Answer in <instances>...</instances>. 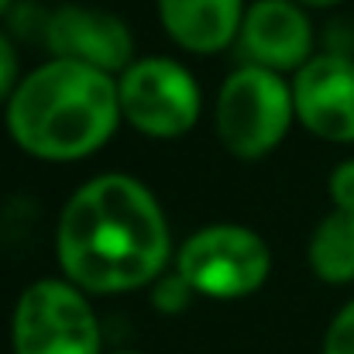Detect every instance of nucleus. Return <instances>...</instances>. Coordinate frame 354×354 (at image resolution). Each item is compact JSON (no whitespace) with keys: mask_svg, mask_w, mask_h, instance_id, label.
I'll list each match as a JSON object with an SVG mask.
<instances>
[{"mask_svg":"<svg viewBox=\"0 0 354 354\" xmlns=\"http://www.w3.org/2000/svg\"><path fill=\"white\" fill-rule=\"evenodd\" d=\"M214 124L234 158L254 162L272 155L296 124L292 83L261 66H237L217 90Z\"/></svg>","mask_w":354,"mask_h":354,"instance_id":"nucleus-3","label":"nucleus"},{"mask_svg":"<svg viewBox=\"0 0 354 354\" xmlns=\"http://www.w3.org/2000/svg\"><path fill=\"white\" fill-rule=\"evenodd\" d=\"M3 111L14 145L41 162L97 155L124 120L118 76L69 59H48L28 73Z\"/></svg>","mask_w":354,"mask_h":354,"instance_id":"nucleus-2","label":"nucleus"},{"mask_svg":"<svg viewBox=\"0 0 354 354\" xmlns=\"http://www.w3.org/2000/svg\"><path fill=\"white\" fill-rule=\"evenodd\" d=\"M244 10V0H158L162 31L193 55H217L234 45Z\"/></svg>","mask_w":354,"mask_h":354,"instance_id":"nucleus-10","label":"nucleus"},{"mask_svg":"<svg viewBox=\"0 0 354 354\" xmlns=\"http://www.w3.org/2000/svg\"><path fill=\"white\" fill-rule=\"evenodd\" d=\"M296 124L330 145H354V59L341 52L313 55L292 76Z\"/></svg>","mask_w":354,"mask_h":354,"instance_id":"nucleus-8","label":"nucleus"},{"mask_svg":"<svg viewBox=\"0 0 354 354\" xmlns=\"http://www.w3.org/2000/svg\"><path fill=\"white\" fill-rule=\"evenodd\" d=\"M45 48L52 59H69L120 76L134 62L131 28L118 14L83 3H59L45 17Z\"/></svg>","mask_w":354,"mask_h":354,"instance_id":"nucleus-7","label":"nucleus"},{"mask_svg":"<svg viewBox=\"0 0 354 354\" xmlns=\"http://www.w3.org/2000/svg\"><path fill=\"white\" fill-rule=\"evenodd\" d=\"M237 48L248 66L272 73H299L313 59V21L296 0H254L244 10Z\"/></svg>","mask_w":354,"mask_h":354,"instance_id":"nucleus-9","label":"nucleus"},{"mask_svg":"<svg viewBox=\"0 0 354 354\" xmlns=\"http://www.w3.org/2000/svg\"><path fill=\"white\" fill-rule=\"evenodd\" d=\"M120 118L155 141L183 138L200 120V86L193 73L169 55L134 59L118 76Z\"/></svg>","mask_w":354,"mask_h":354,"instance_id":"nucleus-6","label":"nucleus"},{"mask_svg":"<svg viewBox=\"0 0 354 354\" xmlns=\"http://www.w3.org/2000/svg\"><path fill=\"white\" fill-rule=\"evenodd\" d=\"M62 275L90 296L155 286L172 261V231L155 193L124 172L86 179L55 224Z\"/></svg>","mask_w":354,"mask_h":354,"instance_id":"nucleus-1","label":"nucleus"},{"mask_svg":"<svg viewBox=\"0 0 354 354\" xmlns=\"http://www.w3.org/2000/svg\"><path fill=\"white\" fill-rule=\"evenodd\" d=\"M296 3H303L306 10H327V7H337L344 0H296Z\"/></svg>","mask_w":354,"mask_h":354,"instance_id":"nucleus-16","label":"nucleus"},{"mask_svg":"<svg viewBox=\"0 0 354 354\" xmlns=\"http://www.w3.org/2000/svg\"><path fill=\"white\" fill-rule=\"evenodd\" d=\"M118 354H138V351H118Z\"/></svg>","mask_w":354,"mask_h":354,"instance_id":"nucleus-18","label":"nucleus"},{"mask_svg":"<svg viewBox=\"0 0 354 354\" xmlns=\"http://www.w3.org/2000/svg\"><path fill=\"white\" fill-rule=\"evenodd\" d=\"M320 354H354V299H348L327 324Z\"/></svg>","mask_w":354,"mask_h":354,"instance_id":"nucleus-13","label":"nucleus"},{"mask_svg":"<svg viewBox=\"0 0 354 354\" xmlns=\"http://www.w3.org/2000/svg\"><path fill=\"white\" fill-rule=\"evenodd\" d=\"M196 299V289L172 268V272H165L155 286H151V303H155V310L158 313H165V317H172V313H183L189 303Z\"/></svg>","mask_w":354,"mask_h":354,"instance_id":"nucleus-12","label":"nucleus"},{"mask_svg":"<svg viewBox=\"0 0 354 354\" xmlns=\"http://www.w3.org/2000/svg\"><path fill=\"white\" fill-rule=\"evenodd\" d=\"M21 66H17V48H14V41L0 31V107H7L10 104V97H14V90L21 86Z\"/></svg>","mask_w":354,"mask_h":354,"instance_id":"nucleus-15","label":"nucleus"},{"mask_svg":"<svg viewBox=\"0 0 354 354\" xmlns=\"http://www.w3.org/2000/svg\"><path fill=\"white\" fill-rule=\"evenodd\" d=\"M14 354H100V320L90 306V292L69 279L31 282L10 317Z\"/></svg>","mask_w":354,"mask_h":354,"instance_id":"nucleus-4","label":"nucleus"},{"mask_svg":"<svg viewBox=\"0 0 354 354\" xmlns=\"http://www.w3.org/2000/svg\"><path fill=\"white\" fill-rule=\"evenodd\" d=\"M176 272L207 299H244L272 275L265 237L244 224H207L176 248Z\"/></svg>","mask_w":354,"mask_h":354,"instance_id":"nucleus-5","label":"nucleus"},{"mask_svg":"<svg viewBox=\"0 0 354 354\" xmlns=\"http://www.w3.org/2000/svg\"><path fill=\"white\" fill-rule=\"evenodd\" d=\"M14 0H0V14H7V7H10Z\"/></svg>","mask_w":354,"mask_h":354,"instance_id":"nucleus-17","label":"nucleus"},{"mask_svg":"<svg viewBox=\"0 0 354 354\" xmlns=\"http://www.w3.org/2000/svg\"><path fill=\"white\" fill-rule=\"evenodd\" d=\"M306 261L313 275L327 286H351L354 282V214L330 210L310 234Z\"/></svg>","mask_w":354,"mask_h":354,"instance_id":"nucleus-11","label":"nucleus"},{"mask_svg":"<svg viewBox=\"0 0 354 354\" xmlns=\"http://www.w3.org/2000/svg\"><path fill=\"white\" fill-rule=\"evenodd\" d=\"M327 196H330V210H344L354 214V158H344L330 169L327 176Z\"/></svg>","mask_w":354,"mask_h":354,"instance_id":"nucleus-14","label":"nucleus"}]
</instances>
